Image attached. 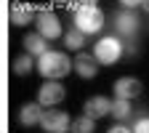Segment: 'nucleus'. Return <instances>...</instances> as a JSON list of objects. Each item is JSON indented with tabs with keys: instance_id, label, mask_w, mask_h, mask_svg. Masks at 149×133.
Wrapping results in <instances>:
<instances>
[{
	"instance_id": "nucleus-19",
	"label": "nucleus",
	"mask_w": 149,
	"mask_h": 133,
	"mask_svg": "<svg viewBox=\"0 0 149 133\" xmlns=\"http://www.w3.org/2000/svg\"><path fill=\"white\" fill-rule=\"evenodd\" d=\"M109 133H130V128H125V125H115Z\"/></svg>"
},
{
	"instance_id": "nucleus-7",
	"label": "nucleus",
	"mask_w": 149,
	"mask_h": 133,
	"mask_svg": "<svg viewBox=\"0 0 149 133\" xmlns=\"http://www.w3.org/2000/svg\"><path fill=\"white\" fill-rule=\"evenodd\" d=\"M72 69L80 75V77L91 80V77H96V72H99V61L93 59L91 53H77V59L72 61Z\"/></svg>"
},
{
	"instance_id": "nucleus-5",
	"label": "nucleus",
	"mask_w": 149,
	"mask_h": 133,
	"mask_svg": "<svg viewBox=\"0 0 149 133\" xmlns=\"http://www.w3.org/2000/svg\"><path fill=\"white\" fill-rule=\"evenodd\" d=\"M69 115L67 112H61V109H48V112H43L40 115V123L37 125H43V130H48V133H69Z\"/></svg>"
},
{
	"instance_id": "nucleus-13",
	"label": "nucleus",
	"mask_w": 149,
	"mask_h": 133,
	"mask_svg": "<svg viewBox=\"0 0 149 133\" xmlns=\"http://www.w3.org/2000/svg\"><path fill=\"white\" fill-rule=\"evenodd\" d=\"M24 48H27V53H29V56H40V53H45V51H48V40H45V37H40L37 32H32V35H27Z\"/></svg>"
},
{
	"instance_id": "nucleus-17",
	"label": "nucleus",
	"mask_w": 149,
	"mask_h": 133,
	"mask_svg": "<svg viewBox=\"0 0 149 133\" xmlns=\"http://www.w3.org/2000/svg\"><path fill=\"white\" fill-rule=\"evenodd\" d=\"M13 75H27L29 69H32V56L27 53V56H19V59H13Z\"/></svg>"
},
{
	"instance_id": "nucleus-14",
	"label": "nucleus",
	"mask_w": 149,
	"mask_h": 133,
	"mask_svg": "<svg viewBox=\"0 0 149 133\" xmlns=\"http://www.w3.org/2000/svg\"><path fill=\"white\" fill-rule=\"evenodd\" d=\"M40 115H43V109H40V104H27V107H22V112H19V120H22V125H37L40 123Z\"/></svg>"
},
{
	"instance_id": "nucleus-12",
	"label": "nucleus",
	"mask_w": 149,
	"mask_h": 133,
	"mask_svg": "<svg viewBox=\"0 0 149 133\" xmlns=\"http://www.w3.org/2000/svg\"><path fill=\"white\" fill-rule=\"evenodd\" d=\"M109 115L115 117L117 123H125V120L133 117V104H130L128 99H117V101L109 104Z\"/></svg>"
},
{
	"instance_id": "nucleus-6",
	"label": "nucleus",
	"mask_w": 149,
	"mask_h": 133,
	"mask_svg": "<svg viewBox=\"0 0 149 133\" xmlns=\"http://www.w3.org/2000/svg\"><path fill=\"white\" fill-rule=\"evenodd\" d=\"M64 85H59L56 80L51 83H43V88L37 91V104L40 107H56V104H61L64 101Z\"/></svg>"
},
{
	"instance_id": "nucleus-9",
	"label": "nucleus",
	"mask_w": 149,
	"mask_h": 133,
	"mask_svg": "<svg viewBox=\"0 0 149 133\" xmlns=\"http://www.w3.org/2000/svg\"><path fill=\"white\" fill-rule=\"evenodd\" d=\"M109 99L107 96H93V99H88L85 101V117H91V120H99V117H104V115H109Z\"/></svg>"
},
{
	"instance_id": "nucleus-1",
	"label": "nucleus",
	"mask_w": 149,
	"mask_h": 133,
	"mask_svg": "<svg viewBox=\"0 0 149 133\" xmlns=\"http://www.w3.org/2000/svg\"><path fill=\"white\" fill-rule=\"evenodd\" d=\"M69 8L74 11V29H80L85 37L101 32L104 13L99 11L96 0H69Z\"/></svg>"
},
{
	"instance_id": "nucleus-10",
	"label": "nucleus",
	"mask_w": 149,
	"mask_h": 133,
	"mask_svg": "<svg viewBox=\"0 0 149 133\" xmlns=\"http://www.w3.org/2000/svg\"><path fill=\"white\" fill-rule=\"evenodd\" d=\"M139 24H141L139 16L130 13V11H123V13H117V19H115V29H117V35H136Z\"/></svg>"
},
{
	"instance_id": "nucleus-16",
	"label": "nucleus",
	"mask_w": 149,
	"mask_h": 133,
	"mask_svg": "<svg viewBox=\"0 0 149 133\" xmlns=\"http://www.w3.org/2000/svg\"><path fill=\"white\" fill-rule=\"evenodd\" d=\"M69 130L72 133H93V130H96V125H93V120L91 117H77V120H74V123H69Z\"/></svg>"
},
{
	"instance_id": "nucleus-18",
	"label": "nucleus",
	"mask_w": 149,
	"mask_h": 133,
	"mask_svg": "<svg viewBox=\"0 0 149 133\" xmlns=\"http://www.w3.org/2000/svg\"><path fill=\"white\" fill-rule=\"evenodd\" d=\"M130 133H149V117L144 115V112L139 115V120L133 123V128H130Z\"/></svg>"
},
{
	"instance_id": "nucleus-4",
	"label": "nucleus",
	"mask_w": 149,
	"mask_h": 133,
	"mask_svg": "<svg viewBox=\"0 0 149 133\" xmlns=\"http://www.w3.org/2000/svg\"><path fill=\"white\" fill-rule=\"evenodd\" d=\"M35 24H37V35L45 37V40H56V37H61V24H59V16H56L53 11L35 13Z\"/></svg>"
},
{
	"instance_id": "nucleus-8",
	"label": "nucleus",
	"mask_w": 149,
	"mask_h": 133,
	"mask_svg": "<svg viewBox=\"0 0 149 133\" xmlns=\"http://www.w3.org/2000/svg\"><path fill=\"white\" fill-rule=\"evenodd\" d=\"M115 96L117 99H128V101L141 96V80H136V77H120L115 83Z\"/></svg>"
},
{
	"instance_id": "nucleus-11",
	"label": "nucleus",
	"mask_w": 149,
	"mask_h": 133,
	"mask_svg": "<svg viewBox=\"0 0 149 133\" xmlns=\"http://www.w3.org/2000/svg\"><path fill=\"white\" fill-rule=\"evenodd\" d=\"M32 19H35V11H32V6H29V3H22V0H16V3L11 6V22H13L16 27L29 24Z\"/></svg>"
},
{
	"instance_id": "nucleus-2",
	"label": "nucleus",
	"mask_w": 149,
	"mask_h": 133,
	"mask_svg": "<svg viewBox=\"0 0 149 133\" xmlns=\"http://www.w3.org/2000/svg\"><path fill=\"white\" fill-rule=\"evenodd\" d=\"M37 72L43 77H48V80H59V77L72 72V61L67 59L64 51H51L48 48L45 53L37 56Z\"/></svg>"
},
{
	"instance_id": "nucleus-15",
	"label": "nucleus",
	"mask_w": 149,
	"mask_h": 133,
	"mask_svg": "<svg viewBox=\"0 0 149 133\" xmlns=\"http://www.w3.org/2000/svg\"><path fill=\"white\" fill-rule=\"evenodd\" d=\"M64 45L67 48H72V51H80L83 45H85V35L80 32V29H67V35H64Z\"/></svg>"
},
{
	"instance_id": "nucleus-3",
	"label": "nucleus",
	"mask_w": 149,
	"mask_h": 133,
	"mask_svg": "<svg viewBox=\"0 0 149 133\" xmlns=\"http://www.w3.org/2000/svg\"><path fill=\"white\" fill-rule=\"evenodd\" d=\"M93 59L99 64H115L120 56H123V43L117 37H101V40L93 45Z\"/></svg>"
}]
</instances>
